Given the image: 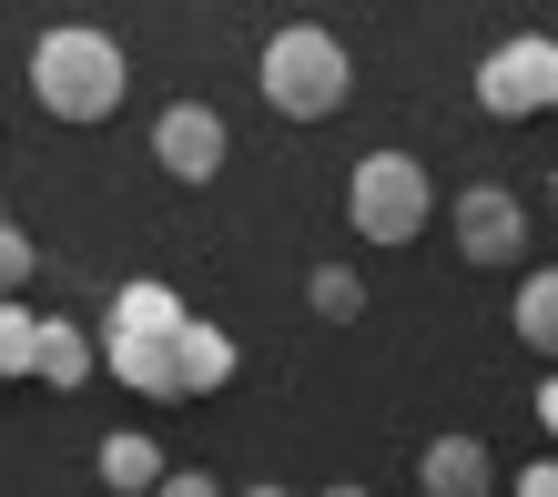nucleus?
Wrapping results in <instances>:
<instances>
[{"label": "nucleus", "instance_id": "8", "mask_svg": "<svg viewBox=\"0 0 558 497\" xmlns=\"http://www.w3.org/2000/svg\"><path fill=\"white\" fill-rule=\"evenodd\" d=\"M416 487L426 497H498V457L477 437H426L416 447Z\"/></svg>", "mask_w": 558, "mask_h": 497}, {"label": "nucleus", "instance_id": "21", "mask_svg": "<svg viewBox=\"0 0 558 497\" xmlns=\"http://www.w3.org/2000/svg\"><path fill=\"white\" fill-rule=\"evenodd\" d=\"M548 204H558V173H548Z\"/></svg>", "mask_w": 558, "mask_h": 497}, {"label": "nucleus", "instance_id": "7", "mask_svg": "<svg viewBox=\"0 0 558 497\" xmlns=\"http://www.w3.org/2000/svg\"><path fill=\"white\" fill-rule=\"evenodd\" d=\"M223 153H234V132H223V112H204V102H173V112L153 122V162L173 183H214Z\"/></svg>", "mask_w": 558, "mask_h": 497}, {"label": "nucleus", "instance_id": "2", "mask_svg": "<svg viewBox=\"0 0 558 497\" xmlns=\"http://www.w3.org/2000/svg\"><path fill=\"white\" fill-rule=\"evenodd\" d=\"M254 82H265V102L284 122H325V112L355 102V61H345L336 31H315V21H284L265 41V61H254Z\"/></svg>", "mask_w": 558, "mask_h": 497}, {"label": "nucleus", "instance_id": "12", "mask_svg": "<svg viewBox=\"0 0 558 497\" xmlns=\"http://www.w3.org/2000/svg\"><path fill=\"white\" fill-rule=\"evenodd\" d=\"M305 305L325 325H355V315H366V275H355V264H315V275H305Z\"/></svg>", "mask_w": 558, "mask_h": 497}, {"label": "nucleus", "instance_id": "5", "mask_svg": "<svg viewBox=\"0 0 558 497\" xmlns=\"http://www.w3.org/2000/svg\"><path fill=\"white\" fill-rule=\"evenodd\" d=\"M477 102L498 122H538L558 102V41H538V31H518V41H498L477 61Z\"/></svg>", "mask_w": 558, "mask_h": 497}, {"label": "nucleus", "instance_id": "4", "mask_svg": "<svg viewBox=\"0 0 558 497\" xmlns=\"http://www.w3.org/2000/svg\"><path fill=\"white\" fill-rule=\"evenodd\" d=\"M426 214H437V183H426L416 153H366V162L345 173V223H355L366 244H416Z\"/></svg>", "mask_w": 558, "mask_h": 497}, {"label": "nucleus", "instance_id": "16", "mask_svg": "<svg viewBox=\"0 0 558 497\" xmlns=\"http://www.w3.org/2000/svg\"><path fill=\"white\" fill-rule=\"evenodd\" d=\"M153 497H234V487L204 477V468H162V487H153Z\"/></svg>", "mask_w": 558, "mask_h": 497}, {"label": "nucleus", "instance_id": "14", "mask_svg": "<svg viewBox=\"0 0 558 497\" xmlns=\"http://www.w3.org/2000/svg\"><path fill=\"white\" fill-rule=\"evenodd\" d=\"M31 336H41V315L11 294V305H0V376H31Z\"/></svg>", "mask_w": 558, "mask_h": 497}, {"label": "nucleus", "instance_id": "19", "mask_svg": "<svg viewBox=\"0 0 558 497\" xmlns=\"http://www.w3.org/2000/svg\"><path fill=\"white\" fill-rule=\"evenodd\" d=\"M244 497H294V487H275V477H254V487H244Z\"/></svg>", "mask_w": 558, "mask_h": 497}, {"label": "nucleus", "instance_id": "9", "mask_svg": "<svg viewBox=\"0 0 558 497\" xmlns=\"http://www.w3.org/2000/svg\"><path fill=\"white\" fill-rule=\"evenodd\" d=\"M214 386H234V336H223L214 315H183V336H173V396H214Z\"/></svg>", "mask_w": 558, "mask_h": 497}, {"label": "nucleus", "instance_id": "11", "mask_svg": "<svg viewBox=\"0 0 558 497\" xmlns=\"http://www.w3.org/2000/svg\"><path fill=\"white\" fill-rule=\"evenodd\" d=\"M92 468H102V487H112V497H153V487H162V447L122 426V437H102V457H92Z\"/></svg>", "mask_w": 558, "mask_h": 497}, {"label": "nucleus", "instance_id": "18", "mask_svg": "<svg viewBox=\"0 0 558 497\" xmlns=\"http://www.w3.org/2000/svg\"><path fill=\"white\" fill-rule=\"evenodd\" d=\"M538 426L558 437V366H548V386H538Z\"/></svg>", "mask_w": 558, "mask_h": 497}, {"label": "nucleus", "instance_id": "3", "mask_svg": "<svg viewBox=\"0 0 558 497\" xmlns=\"http://www.w3.org/2000/svg\"><path fill=\"white\" fill-rule=\"evenodd\" d=\"M183 294L173 284H122L102 315V376H122L133 396H173V336H183Z\"/></svg>", "mask_w": 558, "mask_h": 497}, {"label": "nucleus", "instance_id": "20", "mask_svg": "<svg viewBox=\"0 0 558 497\" xmlns=\"http://www.w3.org/2000/svg\"><path fill=\"white\" fill-rule=\"evenodd\" d=\"M325 497H376V487H355V477H345V487H325Z\"/></svg>", "mask_w": 558, "mask_h": 497}, {"label": "nucleus", "instance_id": "17", "mask_svg": "<svg viewBox=\"0 0 558 497\" xmlns=\"http://www.w3.org/2000/svg\"><path fill=\"white\" fill-rule=\"evenodd\" d=\"M518 497H558V457H538V468H518Z\"/></svg>", "mask_w": 558, "mask_h": 497}, {"label": "nucleus", "instance_id": "1", "mask_svg": "<svg viewBox=\"0 0 558 497\" xmlns=\"http://www.w3.org/2000/svg\"><path fill=\"white\" fill-rule=\"evenodd\" d=\"M31 92H41L51 122H112L122 92H133V72H122V41L92 21H61L41 31V51H31Z\"/></svg>", "mask_w": 558, "mask_h": 497}, {"label": "nucleus", "instance_id": "6", "mask_svg": "<svg viewBox=\"0 0 558 497\" xmlns=\"http://www.w3.org/2000/svg\"><path fill=\"white\" fill-rule=\"evenodd\" d=\"M447 234L468 264H508V254H529V214H518V193L508 183H468L447 204Z\"/></svg>", "mask_w": 558, "mask_h": 497}, {"label": "nucleus", "instance_id": "13", "mask_svg": "<svg viewBox=\"0 0 558 497\" xmlns=\"http://www.w3.org/2000/svg\"><path fill=\"white\" fill-rule=\"evenodd\" d=\"M518 336H529V346L548 355V366H558V264L518 284Z\"/></svg>", "mask_w": 558, "mask_h": 497}, {"label": "nucleus", "instance_id": "15", "mask_svg": "<svg viewBox=\"0 0 558 497\" xmlns=\"http://www.w3.org/2000/svg\"><path fill=\"white\" fill-rule=\"evenodd\" d=\"M31 264H41V254H31V234H21V223H0V305L31 284Z\"/></svg>", "mask_w": 558, "mask_h": 497}, {"label": "nucleus", "instance_id": "10", "mask_svg": "<svg viewBox=\"0 0 558 497\" xmlns=\"http://www.w3.org/2000/svg\"><path fill=\"white\" fill-rule=\"evenodd\" d=\"M92 366H102L92 325H72V315H41V336H31V376H41V386H92Z\"/></svg>", "mask_w": 558, "mask_h": 497}]
</instances>
